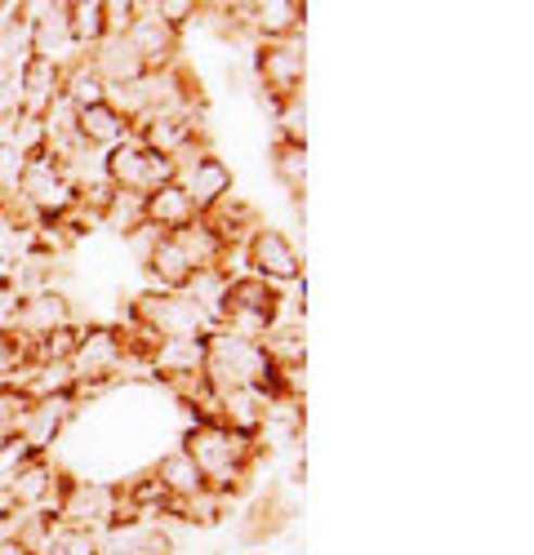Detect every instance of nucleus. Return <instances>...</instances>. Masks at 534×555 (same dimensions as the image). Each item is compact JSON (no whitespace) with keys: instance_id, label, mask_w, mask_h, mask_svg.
Wrapping results in <instances>:
<instances>
[{"instance_id":"obj_1","label":"nucleus","mask_w":534,"mask_h":555,"mask_svg":"<svg viewBox=\"0 0 534 555\" xmlns=\"http://www.w3.org/2000/svg\"><path fill=\"white\" fill-rule=\"evenodd\" d=\"M14 196H18V205L36 218V227H40V222H59L63 214H72V209L80 205L76 182L63 173V165H59L50 152H44V147L27 156Z\"/></svg>"},{"instance_id":"obj_20","label":"nucleus","mask_w":534,"mask_h":555,"mask_svg":"<svg viewBox=\"0 0 534 555\" xmlns=\"http://www.w3.org/2000/svg\"><path fill=\"white\" fill-rule=\"evenodd\" d=\"M152 14L161 23H169L174 31H183L196 18V0H152Z\"/></svg>"},{"instance_id":"obj_16","label":"nucleus","mask_w":534,"mask_h":555,"mask_svg":"<svg viewBox=\"0 0 534 555\" xmlns=\"http://www.w3.org/2000/svg\"><path fill=\"white\" fill-rule=\"evenodd\" d=\"M272 178L285 188L290 201H303V182H307V147L303 143H285V138H277L272 143Z\"/></svg>"},{"instance_id":"obj_10","label":"nucleus","mask_w":534,"mask_h":555,"mask_svg":"<svg viewBox=\"0 0 534 555\" xmlns=\"http://www.w3.org/2000/svg\"><path fill=\"white\" fill-rule=\"evenodd\" d=\"M303 18H307V5H298V0H254V5H245V31L254 44L294 40Z\"/></svg>"},{"instance_id":"obj_19","label":"nucleus","mask_w":534,"mask_h":555,"mask_svg":"<svg viewBox=\"0 0 534 555\" xmlns=\"http://www.w3.org/2000/svg\"><path fill=\"white\" fill-rule=\"evenodd\" d=\"M267 112H272L277 138H285V143H307V103H303V94H290V99L272 103Z\"/></svg>"},{"instance_id":"obj_4","label":"nucleus","mask_w":534,"mask_h":555,"mask_svg":"<svg viewBox=\"0 0 534 555\" xmlns=\"http://www.w3.org/2000/svg\"><path fill=\"white\" fill-rule=\"evenodd\" d=\"M23 23H27V50L31 59H44L54 67H67L80 59L76 40H72V23H67V0H40V5H18Z\"/></svg>"},{"instance_id":"obj_21","label":"nucleus","mask_w":534,"mask_h":555,"mask_svg":"<svg viewBox=\"0 0 534 555\" xmlns=\"http://www.w3.org/2000/svg\"><path fill=\"white\" fill-rule=\"evenodd\" d=\"M0 555H31V551H23V546L10 538V542H0Z\"/></svg>"},{"instance_id":"obj_11","label":"nucleus","mask_w":534,"mask_h":555,"mask_svg":"<svg viewBox=\"0 0 534 555\" xmlns=\"http://www.w3.org/2000/svg\"><path fill=\"white\" fill-rule=\"evenodd\" d=\"M59 99H63V67L44 63V59H27L18 67V112L40 120Z\"/></svg>"},{"instance_id":"obj_5","label":"nucleus","mask_w":534,"mask_h":555,"mask_svg":"<svg viewBox=\"0 0 534 555\" xmlns=\"http://www.w3.org/2000/svg\"><path fill=\"white\" fill-rule=\"evenodd\" d=\"M103 178H107V188L112 192H134V196H148L156 192L161 182H174V160L139 147L129 138V143L103 152Z\"/></svg>"},{"instance_id":"obj_8","label":"nucleus","mask_w":534,"mask_h":555,"mask_svg":"<svg viewBox=\"0 0 534 555\" xmlns=\"http://www.w3.org/2000/svg\"><path fill=\"white\" fill-rule=\"evenodd\" d=\"M72 325H76V311H72L67 289H40V294L18 298L10 334L23 338V343H40V338H50L59 330H72Z\"/></svg>"},{"instance_id":"obj_2","label":"nucleus","mask_w":534,"mask_h":555,"mask_svg":"<svg viewBox=\"0 0 534 555\" xmlns=\"http://www.w3.org/2000/svg\"><path fill=\"white\" fill-rule=\"evenodd\" d=\"M129 325L148 330L156 343H183V338H205L209 334V320L201 315V307L188 298V294H161V289H148L129 302L125 311Z\"/></svg>"},{"instance_id":"obj_9","label":"nucleus","mask_w":534,"mask_h":555,"mask_svg":"<svg viewBox=\"0 0 534 555\" xmlns=\"http://www.w3.org/2000/svg\"><path fill=\"white\" fill-rule=\"evenodd\" d=\"M125 40L134 44V54L143 59L148 72H161V67H174L178 54H183V31H174L169 23H161L152 14V0H139V14H134Z\"/></svg>"},{"instance_id":"obj_13","label":"nucleus","mask_w":534,"mask_h":555,"mask_svg":"<svg viewBox=\"0 0 534 555\" xmlns=\"http://www.w3.org/2000/svg\"><path fill=\"white\" fill-rule=\"evenodd\" d=\"M161 489H165V498H174V502H188V498H196L201 489H205V476H201V467L183 453V449H169V453H161L156 462H152V472H148Z\"/></svg>"},{"instance_id":"obj_18","label":"nucleus","mask_w":534,"mask_h":555,"mask_svg":"<svg viewBox=\"0 0 534 555\" xmlns=\"http://www.w3.org/2000/svg\"><path fill=\"white\" fill-rule=\"evenodd\" d=\"M99 222L107 231H120V236H129V231H139L148 222V205H143V196H134V192H112L103 201V209H99Z\"/></svg>"},{"instance_id":"obj_3","label":"nucleus","mask_w":534,"mask_h":555,"mask_svg":"<svg viewBox=\"0 0 534 555\" xmlns=\"http://www.w3.org/2000/svg\"><path fill=\"white\" fill-rule=\"evenodd\" d=\"M303 76H307V59H303V40H272V44H254V89H258V107L267 112L272 103L303 94Z\"/></svg>"},{"instance_id":"obj_7","label":"nucleus","mask_w":534,"mask_h":555,"mask_svg":"<svg viewBox=\"0 0 534 555\" xmlns=\"http://www.w3.org/2000/svg\"><path fill=\"white\" fill-rule=\"evenodd\" d=\"M174 182L196 205V214H209L218 201L232 196L237 173H232V165L223 160L218 152H201V156H188L183 165H174Z\"/></svg>"},{"instance_id":"obj_12","label":"nucleus","mask_w":534,"mask_h":555,"mask_svg":"<svg viewBox=\"0 0 534 555\" xmlns=\"http://www.w3.org/2000/svg\"><path fill=\"white\" fill-rule=\"evenodd\" d=\"M85 59H89V67L99 72V80H103L107 89H112V85H134V80L148 76L143 59L134 54V44H129L125 36H103Z\"/></svg>"},{"instance_id":"obj_14","label":"nucleus","mask_w":534,"mask_h":555,"mask_svg":"<svg viewBox=\"0 0 534 555\" xmlns=\"http://www.w3.org/2000/svg\"><path fill=\"white\" fill-rule=\"evenodd\" d=\"M76 138H80L89 152H112V147L129 143V125L107 103H94V107H80L76 112Z\"/></svg>"},{"instance_id":"obj_6","label":"nucleus","mask_w":534,"mask_h":555,"mask_svg":"<svg viewBox=\"0 0 534 555\" xmlns=\"http://www.w3.org/2000/svg\"><path fill=\"white\" fill-rule=\"evenodd\" d=\"M245 267H250V275H258V281H267V285H277V289H294V285H303V258H298V249H294V241L285 236L281 227H258L254 236L245 241Z\"/></svg>"},{"instance_id":"obj_15","label":"nucleus","mask_w":534,"mask_h":555,"mask_svg":"<svg viewBox=\"0 0 534 555\" xmlns=\"http://www.w3.org/2000/svg\"><path fill=\"white\" fill-rule=\"evenodd\" d=\"M143 205H148V222H152L156 231H165V236H174V231H183L188 222L201 218L196 205L183 196V188H178V182H161L156 192L143 196Z\"/></svg>"},{"instance_id":"obj_17","label":"nucleus","mask_w":534,"mask_h":555,"mask_svg":"<svg viewBox=\"0 0 534 555\" xmlns=\"http://www.w3.org/2000/svg\"><path fill=\"white\" fill-rule=\"evenodd\" d=\"M67 23H72V40L76 50L89 54L94 44L107 36V18H103V0H72L67 5Z\"/></svg>"}]
</instances>
